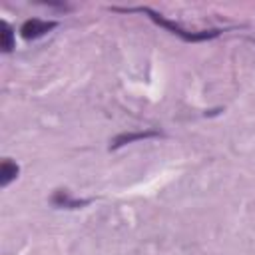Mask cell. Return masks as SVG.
<instances>
[{
  "instance_id": "2",
  "label": "cell",
  "mask_w": 255,
  "mask_h": 255,
  "mask_svg": "<svg viewBox=\"0 0 255 255\" xmlns=\"http://www.w3.org/2000/svg\"><path fill=\"white\" fill-rule=\"evenodd\" d=\"M56 28L54 20H40V18H30L20 26V34L24 40H36L42 38L44 34H48L50 30Z\"/></svg>"
},
{
  "instance_id": "1",
  "label": "cell",
  "mask_w": 255,
  "mask_h": 255,
  "mask_svg": "<svg viewBox=\"0 0 255 255\" xmlns=\"http://www.w3.org/2000/svg\"><path fill=\"white\" fill-rule=\"evenodd\" d=\"M116 10H122V12H141V14H147V16H149V18H151L155 24H159V26L167 28L171 34L179 36V38H181V40H185V42H201V40L215 38V36L219 34V30H203V32H189V30H183L179 24H173V22L165 20L161 14H157V12L149 10V8H116Z\"/></svg>"
},
{
  "instance_id": "4",
  "label": "cell",
  "mask_w": 255,
  "mask_h": 255,
  "mask_svg": "<svg viewBox=\"0 0 255 255\" xmlns=\"http://www.w3.org/2000/svg\"><path fill=\"white\" fill-rule=\"evenodd\" d=\"M52 203L56 207H66V209H80L84 205L90 203V199H76L70 195V191H64V189H58L54 195H52Z\"/></svg>"
},
{
  "instance_id": "5",
  "label": "cell",
  "mask_w": 255,
  "mask_h": 255,
  "mask_svg": "<svg viewBox=\"0 0 255 255\" xmlns=\"http://www.w3.org/2000/svg\"><path fill=\"white\" fill-rule=\"evenodd\" d=\"M18 171H20V167L12 159H4L0 165V185L6 187L10 181H14L18 177Z\"/></svg>"
},
{
  "instance_id": "6",
  "label": "cell",
  "mask_w": 255,
  "mask_h": 255,
  "mask_svg": "<svg viewBox=\"0 0 255 255\" xmlns=\"http://www.w3.org/2000/svg\"><path fill=\"white\" fill-rule=\"evenodd\" d=\"M14 46H16V38H14V30L10 28V24L8 22H2L0 24V48H2V52H12L14 50Z\"/></svg>"
},
{
  "instance_id": "3",
  "label": "cell",
  "mask_w": 255,
  "mask_h": 255,
  "mask_svg": "<svg viewBox=\"0 0 255 255\" xmlns=\"http://www.w3.org/2000/svg\"><path fill=\"white\" fill-rule=\"evenodd\" d=\"M155 135H159V131H155V129H145V131H124V133H120V135H116L114 137V141H112V149H118V147H122V145H126V143H131V141H135V139H147V137H155Z\"/></svg>"
}]
</instances>
